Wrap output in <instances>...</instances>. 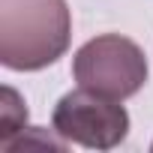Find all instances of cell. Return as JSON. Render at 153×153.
Segmentation results:
<instances>
[{
    "instance_id": "6da1fadb",
    "label": "cell",
    "mask_w": 153,
    "mask_h": 153,
    "mask_svg": "<svg viewBox=\"0 0 153 153\" xmlns=\"http://www.w3.org/2000/svg\"><path fill=\"white\" fill-rule=\"evenodd\" d=\"M72 39L66 0H0V63L39 72L57 63Z\"/></svg>"
},
{
    "instance_id": "7a4b0ae2",
    "label": "cell",
    "mask_w": 153,
    "mask_h": 153,
    "mask_svg": "<svg viewBox=\"0 0 153 153\" xmlns=\"http://www.w3.org/2000/svg\"><path fill=\"white\" fill-rule=\"evenodd\" d=\"M72 75L78 87L108 99H129L147 81V57L138 42L120 33H105L84 42L72 57Z\"/></svg>"
},
{
    "instance_id": "3957f363",
    "label": "cell",
    "mask_w": 153,
    "mask_h": 153,
    "mask_svg": "<svg viewBox=\"0 0 153 153\" xmlns=\"http://www.w3.org/2000/svg\"><path fill=\"white\" fill-rule=\"evenodd\" d=\"M51 126L63 141L81 144L90 150H111L129 135V114L117 99L78 87L54 105Z\"/></svg>"
}]
</instances>
